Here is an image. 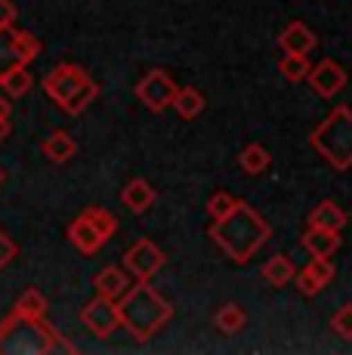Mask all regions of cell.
Wrapping results in <instances>:
<instances>
[{
    "mask_svg": "<svg viewBox=\"0 0 352 355\" xmlns=\"http://www.w3.org/2000/svg\"><path fill=\"white\" fill-rule=\"evenodd\" d=\"M269 235H272L269 223L245 201H235V207L222 220H213L211 226V238L235 263H247L269 241Z\"/></svg>",
    "mask_w": 352,
    "mask_h": 355,
    "instance_id": "6da1fadb",
    "label": "cell"
},
{
    "mask_svg": "<svg viewBox=\"0 0 352 355\" xmlns=\"http://www.w3.org/2000/svg\"><path fill=\"white\" fill-rule=\"evenodd\" d=\"M118 312H121V327H127L139 343L152 340L173 318V306L148 282H137V288H127L121 293Z\"/></svg>",
    "mask_w": 352,
    "mask_h": 355,
    "instance_id": "7a4b0ae2",
    "label": "cell"
},
{
    "mask_svg": "<svg viewBox=\"0 0 352 355\" xmlns=\"http://www.w3.org/2000/svg\"><path fill=\"white\" fill-rule=\"evenodd\" d=\"M0 352L40 355V352H74L69 340H62L44 318H22L12 312L0 324Z\"/></svg>",
    "mask_w": 352,
    "mask_h": 355,
    "instance_id": "3957f363",
    "label": "cell"
},
{
    "mask_svg": "<svg viewBox=\"0 0 352 355\" xmlns=\"http://www.w3.org/2000/svg\"><path fill=\"white\" fill-rule=\"evenodd\" d=\"M44 90L65 114H80L99 96L96 80H93L80 65H71V62H62V65L53 68V71L44 78Z\"/></svg>",
    "mask_w": 352,
    "mask_h": 355,
    "instance_id": "277c9868",
    "label": "cell"
},
{
    "mask_svg": "<svg viewBox=\"0 0 352 355\" xmlns=\"http://www.w3.org/2000/svg\"><path fill=\"white\" fill-rule=\"evenodd\" d=\"M309 142H313V148L334 170H340V173L349 170L352 167V108L337 105L334 112L313 130Z\"/></svg>",
    "mask_w": 352,
    "mask_h": 355,
    "instance_id": "5b68a950",
    "label": "cell"
},
{
    "mask_svg": "<svg viewBox=\"0 0 352 355\" xmlns=\"http://www.w3.org/2000/svg\"><path fill=\"white\" fill-rule=\"evenodd\" d=\"M37 53L40 40L31 31H16L12 25L0 28V74L16 65H28L31 59H37Z\"/></svg>",
    "mask_w": 352,
    "mask_h": 355,
    "instance_id": "8992f818",
    "label": "cell"
},
{
    "mask_svg": "<svg viewBox=\"0 0 352 355\" xmlns=\"http://www.w3.org/2000/svg\"><path fill=\"white\" fill-rule=\"evenodd\" d=\"M173 96H176V84L170 74L161 71V68H152L137 84V99L148 112H164V108H170Z\"/></svg>",
    "mask_w": 352,
    "mask_h": 355,
    "instance_id": "52a82bcc",
    "label": "cell"
},
{
    "mask_svg": "<svg viewBox=\"0 0 352 355\" xmlns=\"http://www.w3.org/2000/svg\"><path fill=\"white\" fill-rule=\"evenodd\" d=\"M164 250L158 248L155 241H148V238H139L137 244H130L124 254V269L130 272L137 282H148V278L155 275V272L164 266Z\"/></svg>",
    "mask_w": 352,
    "mask_h": 355,
    "instance_id": "ba28073f",
    "label": "cell"
},
{
    "mask_svg": "<svg viewBox=\"0 0 352 355\" xmlns=\"http://www.w3.org/2000/svg\"><path fill=\"white\" fill-rule=\"evenodd\" d=\"M80 322L87 324V331L96 334V337H112L114 331L121 327V312H118V300L112 297H103L99 293L96 300H90V303L84 306V312H80Z\"/></svg>",
    "mask_w": 352,
    "mask_h": 355,
    "instance_id": "9c48e42d",
    "label": "cell"
},
{
    "mask_svg": "<svg viewBox=\"0 0 352 355\" xmlns=\"http://www.w3.org/2000/svg\"><path fill=\"white\" fill-rule=\"evenodd\" d=\"M306 78H309V87L315 90V96H322V99H334L337 93L346 90V71L334 59H322L318 65L309 68Z\"/></svg>",
    "mask_w": 352,
    "mask_h": 355,
    "instance_id": "30bf717a",
    "label": "cell"
},
{
    "mask_svg": "<svg viewBox=\"0 0 352 355\" xmlns=\"http://www.w3.org/2000/svg\"><path fill=\"white\" fill-rule=\"evenodd\" d=\"M294 278H297V288H300L303 297H318V293L334 282V263H331V257H313Z\"/></svg>",
    "mask_w": 352,
    "mask_h": 355,
    "instance_id": "8fae6325",
    "label": "cell"
},
{
    "mask_svg": "<svg viewBox=\"0 0 352 355\" xmlns=\"http://www.w3.org/2000/svg\"><path fill=\"white\" fill-rule=\"evenodd\" d=\"M69 241L80 250V254H96V250L105 244V238L93 229V223L87 220L84 214H80L78 220H71V226H69Z\"/></svg>",
    "mask_w": 352,
    "mask_h": 355,
    "instance_id": "7c38bea8",
    "label": "cell"
},
{
    "mask_svg": "<svg viewBox=\"0 0 352 355\" xmlns=\"http://www.w3.org/2000/svg\"><path fill=\"white\" fill-rule=\"evenodd\" d=\"M279 44H281V50L284 53H303V56H309V53L315 50V34L306 28L303 22H290L288 28L281 31V37H279Z\"/></svg>",
    "mask_w": 352,
    "mask_h": 355,
    "instance_id": "4fadbf2b",
    "label": "cell"
},
{
    "mask_svg": "<svg viewBox=\"0 0 352 355\" xmlns=\"http://www.w3.org/2000/svg\"><path fill=\"white\" fill-rule=\"evenodd\" d=\"M309 226L328 229V232H343V226H346V210L337 201H322V204H315V210L309 214Z\"/></svg>",
    "mask_w": 352,
    "mask_h": 355,
    "instance_id": "5bb4252c",
    "label": "cell"
},
{
    "mask_svg": "<svg viewBox=\"0 0 352 355\" xmlns=\"http://www.w3.org/2000/svg\"><path fill=\"white\" fill-rule=\"evenodd\" d=\"M40 152H44V158H50L53 164H65V161H71L74 155H78V142H74L71 133H65V130H56V133H50L44 139Z\"/></svg>",
    "mask_w": 352,
    "mask_h": 355,
    "instance_id": "9a60e30c",
    "label": "cell"
},
{
    "mask_svg": "<svg viewBox=\"0 0 352 355\" xmlns=\"http://www.w3.org/2000/svg\"><path fill=\"white\" fill-rule=\"evenodd\" d=\"M303 248L309 250V257H334L340 248V232H328V229H306L303 235Z\"/></svg>",
    "mask_w": 352,
    "mask_h": 355,
    "instance_id": "2e32d148",
    "label": "cell"
},
{
    "mask_svg": "<svg viewBox=\"0 0 352 355\" xmlns=\"http://www.w3.org/2000/svg\"><path fill=\"white\" fill-rule=\"evenodd\" d=\"M121 201H124V207L130 214H146L155 204V189L146 180H130L124 186V192H121Z\"/></svg>",
    "mask_w": 352,
    "mask_h": 355,
    "instance_id": "e0dca14e",
    "label": "cell"
},
{
    "mask_svg": "<svg viewBox=\"0 0 352 355\" xmlns=\"http://www.w3.org/2000/svg\"><path fill=\"white\" fill-rule=\"evenodd\" d=\"M93 288H96V293H103V297L118 300L121 293L130 288V278H127V272L121 269V266H105V269L93 278Z\"/></svg>",
    "mask_w": 352,
    "mask_h": 355,
    "instance_id": "ac0fdd59",
    "label": "cell"
},
{
    "mask_svg": "<svg viewBox=\"0 0 352 355\" xmlns=\"http://www.w3.org/2000/svg\"><path fill=\"white\" fill-rule=\"evenodd\" d=\"M170 105L176 108L182 121H195L201 112H204V93L195 90V87H176V96Z\"/></svg>",
    "mask_w": 352,
    "mask_h": 355,
    "instance_id": "d6986e66",
    "label": "cell"
},
{
    "mask_svg": "<svg viewBox=\"0 0 352 355\" xmlns=\"http://www.w3.org/2000/svg\"><path fill=\"white\" fill-rule=\"evenodd\" d=\"M297 275V266L290 257L284 254H275L272 259H266V266H263V278H266V284H272V288H284V284H290Z\"/></svg>",
    "mask_w": 352,
    "mask_h": 355,
    "instance_id": "ffe728a7",
    "label": "cell"
},
{
    "mask_svg": "<svg viewBox=\"0 0 352 355\" xmlns=\"http://www.w3.org/2000/svg\"><path fill=\"white\" fill-rule=\"evenodd\" d=\"M0 87H3V96H10V99H22L25 93H28L31 87H35V80H31L28 68H25V65H16V68H10V71L0 74Z\"/></svg>",
    "mask_w": 352,
    "mask_h": 355,
    "instance_id": "44dd1931",
    "label": "cell"
},
{
    "mask_svg": "<svg viewBox=\"0 0 352 355\" xmlns=\"http://www.w3.org/2000/svg\"><path fill=\"white\" fill-rule=\"evenodd\" d=\"M213 324L220 327L222 334H238L241 327L247 324V312H245V306H238V303H226V306H220V309H216V315H213Z\"/></svg>",
    "mask_w": 352,
    "mask_h": 355,
    "instance_id": "7402d4cb",
    "label": "cell"
},
{
    "mask_svg": "<svg viewBox=\"0 0 352 355\" xmlns=\"http://www.w3.org/2000/svg\"><path fill=\"white\" fill-rule=\"evenodd\" d=\"M12 312L22 318H44L46 315V297L35 288H28L22 293V297L16 300V306H12Z\"/></svg>",
    "mask_w": 352,
    "mask_h": 355,
    "instance_id": "603a6c76",
    "label": "cell"
},
{
    "mask_svg": "<svg viewBox=\"0 0 352 355\" xmlns=\"http://www.w3.org/2000/svg\"><path fill=\"white\" fill-rule=\"evenodd\" d=\"M238 161H241V170H245V173L260 176L263 170L269 167V161H272V158H269V152L260 146V142H250L245 152H241V158H238Z\"/></svg>",
    "mask_w": 352,
    "mask_h": 355,
    "instance_id": "cb8c5ba5",
    "label": "cell"
},
{
    "mask_svg": "<svg viewBox=\"0 0 352 355\" xmlns=\"http://www.w3.org/2000/svg\"><path fill=\"white\" fill-rule=\"evenodd\" d=\"M84 216L93 223V229H96L99 235L105 238V241L114 235V232H118V220H114L112 210H105V207H87V210H84Z\"/></svg>",
    "mask_w": 352,
    "mask_h": 355,
    "instance_id": "d4e9b609",
    "label": "cell"
},
{
    "mask_svg": "<svg viewBox=\"0 0 352 355\" xmlns=\"http://www.w3.org/2000/svg\"><path fill=\"white\" fill-rule=\"evenodd\" d=\"M279 71L288 80H303L309 71V56H303V53H284V59L279 62Z\"/></svg>",
    "mask_w": 352,
    "mask_h": 355,
    "instance_id": "484cf974",
    "label": "cell"
},
{
    "mask_svg": "<svg viewBox=\"0 0 352 355\" xmlns=\"http://www.w3.org/2000/svg\"><path fill=\"white\" fill-rule=\"evenodd\" d=\"M235 201H238V198H232L229 192H213L211 201H207V216H211V220H222V216L235 207Z\"/></svg>",
    "mask_w": 352,
    "mask_h": 355,
    "instance_id": "4316f807",
    "label": "cell"
},
{
    "mask_svg": "<svg viewBox=\"0 0 352 355\" xmlns=\"http://www.w3.org/2000/svg\"><path fill=\"white\" fill-rule=\"evenodd\" d=\"M331 327H334V334H337V337L352 340V303L340 306V309L334 312V318H331Z\"/></svg>",
    "mask_w": 352,
    "mask_h": 355,
    "instance_id": "83f0119b",
    "label": "cell"
},
{
    "mask_svg": "<svg viewBox=\"0 0 352 355\" xmlns=\"http://www.w3.org/2000/svg\"><path fill=\"white\" fill-rule=\"evenodd\" d=\"M16 257H19V244L12 241V238L6 235L3 229H0V272H3Z\"/></svg>",
    "mask_w": 352,
    "mask_h": 355,
    "instance_id": "f1b7e54d",
    "label": "cell"
},
{
    "mask_svg": "<svg viewBox=\"0 0 352 355\" xmlns=\"http://www.w3.org/2000/svg\"><path fill=\"white\" fill-rule=\"evenodd\" d=\"M12 22H16V6H12L10 0H0V28L12 25Z\"/></svg>",
    "mask_w": 352,
    "mask_h": 355,
    "instance_id": "f546056e",
    "label": "cell"
},
{
    "mask_svg": "<svg viewBox=\"0 0 352 355\" xmlns=\"http://www.w3.org/2000/svg\"><path fill=\"white\" fill-rule=\"evenodd\" d=\"M10 112H12V108H10V99L0 96V121H10Z\"/></svg>",
    "mask_w": 352,
    "mask_h": 355,
    "instance_id": "4dcf8cb0",
    "label": "cell"
},
{
    "mask_svg": "<svg viewBox=\"0 0 352 355\" xmlns=\"http://www.w3.org/2000/svg\"><path fill=\"white\" fill-rule=\"evenodd\" d=\"M10 136V121H0V142Z\"/></svg>",
    "mask_w": 352,
    "mask_h": 355,
    "instance_id": "1f68e13d",
    "label": "cell"
},
{
    "mask_svg": "<svg viewBox=\"0 0 352 355\" xmlns=\"http://www.w3.org/2000/svg\"><path fill=\"white\" fill-rule=\"evenodd\" d=\"M0 182H3V170H0Z\"/></svg>",
    "mask_w": 352,
    "mask_h": 355,
    "instance_id": "d6a6232c",
    "label": "cell"
}]
</instances>
